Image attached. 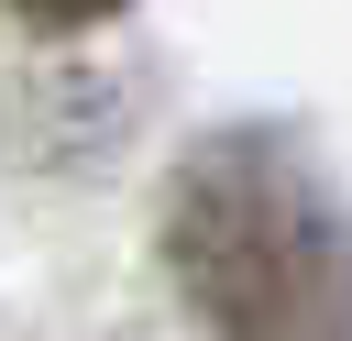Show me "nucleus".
Listing matches in <instances>:
<instances>
[{
  "mask_svg": "<svg viewBox=\"0 0 352 341\" xmlns=\"http://www.w3.org/2000/svg\"><path fill=\"white\" fill-rule=\"evenodd\" d=\"M11 22H33V33H88V22H110L121 0H0Z\"/></svg>",
  "mask_w": 352,
  "mask_h": 341,
  "instance_id": "nucleus-2",
  "label": "nucleus"
},
{
  "mask_svg": "<svg viewBox=\"0 0 352 341\" xmlns=\"http://www.w3.org/2000/svg\"><path fill=\"white\" fill-rule=\"evenodd\" d=\"M165 275L220 341H352V209L286 132H209L176 165Z\"/></svg>",
  "mask_w": 352,
  "mask_h": 341,
  "instance_id": "nucleus-1",
  "label": "nucleus"
}]
</instances>
